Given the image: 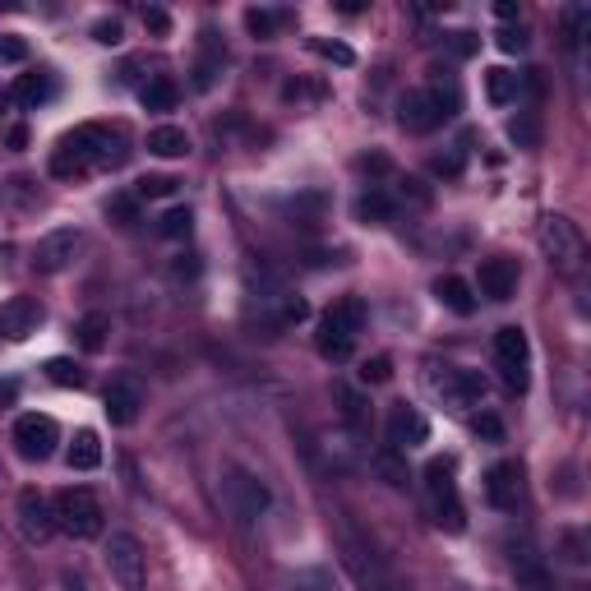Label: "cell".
I'll return each instance as SVG.
<instances>
[{"label":"cell","mask_w":591,"mask_h":591,"mask_svg":"<svg viewBox=\"0 0 591 591\" xmlns=\"http://www.w3.org/2000/svg\"><path fill=\"white\" fill-rule=\"evenodd\" d=\"M125 157H130V148H125L121 130H111V125H74L51 153V176L74 181V176H88V171L121 167Z\"/></svg>","instance_id":"cell-1"},{"label":"cell","mask_w":591,"mask_h":591,"mask_svg":"<svg viewBox=\"0 0 591 591\" xmlns=\"http://www.w3.org/2000/svg\"><path fill=\"white\" fill-rule=\"evenodd\" d=\"M361 328H365V301L361 296H342V301H333L328 314L319 319V338H314V347H319L324 361H347Z\"/></svg>","instance_id":"cell-2"},{"label":"cell","mask_w":591,"mask_h":591,"mask_svg":"<svg viewBox=\"0 0 591 591\" xmlns=\"http://www.w3.org/2000/svg\"><path fill=\"white\" fill-rule=\"evenodd\" d=\"M458 111V88H411L398 102V125L407 134H430Z\"/></svg>","instance_id":"cell-3"},{"label":"cell","mask_w":591,"mask_h":591,"mask_svg":"<svg viewBox=\"0 0 591 591\" xmlns=\"http://www.w3.org/2000/svg\"><path fill=\"white\" fill-rule=\"evenodd\" d=\"M425 495H430V513H435V527L458 536L467 531V508L458 499V481H453V458H430L425 462Z\"/></svg>","instance_id":"cell-4"},{"label":"cell","mask_w":591,"mask_h":591,"mask_svg":"<svg viewBox=\"0 0 591 591\" xmlns=\"http://www.w3.org/2000/svg\"><path fill=\"white\" fill-rule=\"evenodd\" d=\"M51 513H56V531H65V536H74V541H93V536H102V504H97L93 490H84V485H70V490H61V495L51 499Z\"/></svg>","instance_id":"cell-5"},{"label":"cell","mask_w":591,"mask_h":591,"mask_svg":"<svg viewBox=\"0 0 591 591\" xmlns=\"http://www.w3.org/2000/svg\"><path fill=\"white\" fill-rule=\"evenodd\" d=\"M541 250L559 273H568V278H573L582 268V259H587V241H582L578 222L564 218V213H550V218L541 222Z\"/></svg>","instance_id":"cell-6"},{"label":"cell","mask_w":591,"mask_h":591,"mask_svg":"<svg viewBox=\"0 0 591 591\" xmlns=\"http://www.w3.org/2000/svg\"><path fill=\"white\" fill-rule=\"evenodd\" d=\"M107 573L111 582L121 591H144L148 582V559H144V545L134 541L130 531H111V541H107Z\"/></svg>","instance_id":"cell-7"},{"label":"cell","mask_w":591,"mask_h":591,"mask_svg":"<svg viewBox=\"0 0 591 591\" xmlns=\"http://www.w3.org/2000/svg\"><path fill=\"white\" fill-rule=\"evenodd\" d=\"M222 499H227V508H231V513H236L241 522L264 518V508L273 504L268 485L259 481V476H250V471H241V467H227V471H222Z\"/></svg>","instance_id":"cell-8"},{"label":"cell","mask_w":591,"mask_h":591,"mask_svg":"<svg viewBox=\"0 0 591 591\" xmlns=\"http://www.w3.org/2000/svg\"><path fill=\"white\" fill-rule=\"evenodd\" d=\"M310 448H314V458H319V467L333 471V476H347V471H356L365 462L361 430H351V425H342V430H324Z\"/></svg>","instance_id":"cell-9"},{"label":"cell","mask_w":591,"mask_h":591,"mask_svg":"<svg viewBox=\"0 0 591 591\" xmlns=\"http://www.w3.org/2000/svg\"><path fill=\"white\" fill-rule=\"evenodd\" d=\"M254 310H259V319H264L268 328H291V324H301V319H310L305 296L287 291L282 282H259V287H254Z\"/></svg>","instance_id":"cell-10"},{"label":"cell","mask_w":591,"mask_h":591,"mask_svg":"<svg viewBox=\"0 0 591 591\" xmlns=\"http://www.w3.org/2000/svg\"><path fill=\"white\" fill-rule=\"evenodd\" d=\"M495 365L499 374H504V384L513 388V393H527L531 384V342L522 328H499L495 333Z\"/></svg>","instance_id":"cell-11"},{"label":"cell","mask_w":591,"mask_h":591,"mask_svg":"<svg viewBox=\"0 0 591 591\" xmlns=\"http://www.w3.org/2000/svg\"><path fill=\"white\" fill-rule=\"evenodd\" d=\"M430 388L448 411H471L485 402V379L476 370H458V365H444V374H430Z\"/></svg>","instance_id":"cell-12"},{"label":"cell","mask_w":591,"mask_h":591,"mask_svg":"<svg viewBox=\"0 0 591 591\" xmlns=\"http://www.w3.org/2000/svg\"><path fill=\"white\" fill-rule=\"evenodd\" d=\"M61 444V425L42 416V411H24L19 421H14V448H19V458L28 462H47Z\"/></svg>","instance_id":"cell-13"},{"label":"cell","mask_w":591,"mask_h":591,"mask_svg":"<svg viewBox=\"0 0 591 591\" xmlns=\"http://www.w3.org/2000/svg\"><path fill=\"white\" fill-rule=\"evenodd\" d=\"M342 550H347V568H351V578L361 582V591H407L393 573H388L384 559L374 555V550H365L361 541H347Z\"/></svg>","instance_id":"cell-14"},{"label":"cell","mask_w":591,"mask_h":591,"mask_svg":"<svg viewBox=\"0 0 591 591\" xmlns=\"http://www.w3.org/2000/svg\"><path fill=\"white\" fill-rule=\"evenodd\" d=\"M144 384L134 379V374H116L107 384V398H102V407H107V421L111 425H134L139 421V411H144Z\"/></svg>","instance_id":"cell-15"},{"label":"cell","mask_w":591,"mask_h":591,"mask_svg":"<svg viewBox=\"0 0 591 591\" xmlns=\"http://www.w3.org/2000/svg\"><path fill=\"white\" fill-rule=\"evenodd\" d=\"M42 319H47V310H42L37 296H14V301L0 305V338L5 342L33 338L37 328H42Z\"/></svg>","instance_id":"cell-16"},{"label":"cell","mask_w":591,"mask_h":591,"mask_svg":"<svg viewBox=\"0 0 591 591\" xmlns=\"http://www.w3.org/2000/svg\"><path fill=\"white\" fill-rule=\"evenodd\" d=\"M384 430H388V448H398V453L421 448L425 439H430V421H425L411 402H393V407H388V425H384Z\"/></svg>","instance_id":"cell-17"},{"label":"cell","mask_w":591,"mask_h":591,"mask_svg":"<svg viewBox=\"0 0 591 591\" xmlns=\"http://www.w3.org/2000/svg\"><path fill=\"white\" fill-rule=\"evenodd\" d=\"M485 499L499 508V513H513L522 504V462L504 458L485 471Z\"/></svg>","instance_id":"cell-18"},{"label":"cell","mask_w":591,"mask_h":591,"mask_svg":"<svg viewBox=\"0 0 591 591\" xmlns=\"http://www.w3.org/2000/svg\"><path fill=\"white\" fill-rule=\"evenodd\" d=\"M74 254H79V231L61 227V231H51V236H42V241L33 245V268L42 273V278H51V273L70 268Z\"/></svg>","instance_id":"cell-19"},{"label":"cell","mask_w":591,"mask_h":591,"mask_svg":"<svg viewBox=\"0 0 591 591\" xmlns=\"http://www.w3.org/2000/svg\"><path fill=\"white\" fill-rule=\"evenodd\" d=\"M14 508H19V531H24L28 545H47L56 536V513H51V504L37 490H24Z\"/></svg>","instance_id":"cell-20"},{"label":"cell","mask_w":591,"mask_h":591,"mask_svg":"<svg viewBox=\"0 0 591 591\" xmlns=\"http://www.w3.org/2000/svg\"><path fill=\"white\" fill-rule=\"evenodd\" d=\"M476 291L485 301H513L518 296V264L508 254H495V259H481V278H476Z\"/></svg>","instance_id":"cell-21"},{"label":"cell","mask_w":591,"mask_h":591,"mask_svg":"<svg viewBox=\"0 0 591 591\" xmlns=\"http://www.w3.org/2000/svg\"><path fill=\"white\" fill-rule=\"evenodd\" d=\"M10 97L19 102L24 111H37V107H47L51 97H56V79H51L47 70H37V74H24L19 84L10 88Z\"/></svg>","instance_id":"cell-22"},{"label":"cell","mask_w":591,"mask_h":591,"mask_svg":"<svg viewBox=\"0 0 591 591\" xmlns=\"http://www.w3.org/2000/svg\"><path fill=\"white\" fill-rule=\"evenodd\" d=\"M222 65H227V51L218 47V37L204 33V51H199V61H194V88H213L218 84Z\"/></svg>","instance_id":"cell-23"},{"label":"cell","mask_w":591,"mask_h":591,"mask_svg":"<svg viewBox=\"0 0 591 591\" xmlns=\"http://www.w3.org/2000/svg\"><path fill=\"white\" fill-rule=\"evenodd\" d=\"M522 93V74L518 70H485V97L495 102V107H508V102H518Z\"/></svg>","instance_id":"cell-24"},{"label":"cell","mask_w":591,"mask_h":591,"mask_svg":"<svg viewBox=\"0 0 591 591\" xmlns=\"http://www.w3.org/2000/svg\"><path fill=\"white\" fill-rule=\"evenodd\" d=\"M139 102H144V111H176V102H181V88H176V79L157 74V79H148V84L139 88Z\"/></svg>","instance_id":"cell-25"},{"label":"cell","mask_w":591,"mask_h":591,"mask_svg":"<svg viewBox=\"0 0 591 591\" xmlns=\"http://www.w3.org/2000/svg\"><path fill=\"white\" fill-rule=\"evenodd\" d=\"M107 338H111V319L102 310H88L79 324H74V342L84 351H102L107 347Z\"/></svg>","instance_id":"cell-26"},{"label":"cell","mask_w":591,"mask_h":591,"mask_svg":"<svg viewBox=\"0 0 591 591\" xmlns=\"http://www.w3.org/2000/svg\"><path fill=\"white\" fill-rule=\"evenodd\" d=\"M148 153L153 157H185L190 153V134H185L181 125H157V130L148 134Z\"/></svg>","instance_id":"cell-27"},{"label":"cell","mask_w":591,"mask_h":591,"mask_svg":"<svg viewBox=\"0 0 591 591\" xmlns=\"http://www.w3.org/2000/svg\"><path fill=\"white\" fill-rule=\"evenodd\" d=\"M65 462H70V471H93L97 462H102V439H97V430H79L70 453H65Z\"/></svg>","instance_id":"cell-28"},{"label":"cell","mask_w":591,"mask_h":591,"mask_svg":"<svg viewBox=\"0 0 591 591\" xmlns=\"http://www.w3.org/2000/svg\"><path fill=\"white\" fill-rule=\"evenodd\" d=\"M398 213V204H393V194L384 190V185H374V190H365L361 199H356V218L361 222H388Z\"/></svg>","instance_id":"cell-29"},{"label":"cell","mask_w":591,"mask_h":591,"mask_svg":"<svg viewBox=\"0 0 591 591\" xmlns=\"http://www.w3.org/2000/svg\"><path fill=\"white\" fill-rule=\"evenodd\" d=\"M328 213V199L319 190H305L296 194V199H287V218L291 222H301V227H314V222H324Z\"/></svg>","instance_id":"cell-30"},{"label":"cell","mask_w":591,"mask_h":591,"mask_svg":"<svg viewBox=\"0 0 591 591\" xmlns=\"http://www.w3.org/2000/svg\"><path fill=\"white\" fill-rule=\"evenodd\" d=\"M435 296H439V301H444L453 314H476V291H471L462 278H439V282H435Z\"/></svg>","instance_id":"cell-31"},{"label":"cell","mask_w":591,"mask_h":591,"mask_svg":"<svg viewBox=\"0 0 591 591\" xmlns=\"http://www.w3.org/2000/svg\"><path fill=\"white\" fill-rule=\"evenodd\" d=\"M333 398L342 402V416H347V425H351V430H361V425L370 421V398H365L361 388L338 384V388H333Z\"/></svg>","instance_id":"cell-32"},{"label":"cell","mask_w":591,"mask_h":591,"mask_svg":"<svg viewBox=\"0 0 591 591\" xmlns=\"http://www.w3.org/2000/svg\"><path fill=\"white\" fill-rule=\"evenodd\" d=\"M370 467L384 476L388 485H407L411 481V471H407V453H398V448H379L370 458Z\"/></svg>","instance_id":"cell-33"},{"label":"cell","mask_w":591,"mask_h":591,"mask_svg":"<svg viewBox=\"0 0 591 591\" xmlns=\"http://www.w3.org/2000/svg\"><path fill=\"white\" fill-rule=\"evenodd\" d=\"M42 370H47V379H51L56 388H79V384H84V370H79L70 356H51Z\"/></svg>","instance_id":"cell-34"},{"label":"cell","mask_w":591,"mask_h":591,"mask_svg":"<svg viewBox=\"0 0 591 591\" xmlns=\"http://www.w3.org/2000/svg\"><path fill=\"white\" fill-rule=\"evenodd\" d=\"M190 227H194V213H190L185 204L167 208V213H162V222H157V231H162V236H171V241H181V236H190Z\"/></svg>","instance_id":"cell-35"},{"label":"cell","mask_w":591,"mask_h":591,"mask_svg":"<svg viewBox=\"0 0 591 591\" xmlns=\"http://www.w3.org/2000/svg\"><path fill=\"white\" fill-rule=\"evenodd\" d=\"M245 28H250L254 37H273L282 28V14L278 10H259V5H254V10H245Z\"/></svg>","instance_id":"cell-36"},{"label":"cell","mask_w":591,"mask_h":591,"mask_svg":"<svg viewBox=\"0 0 591 591\" xmlns=\"http://www.w3.org/2000/svg\"><path fill=\"white\" fill-rule=\"evenodd\" d=\"M310 51L314 56H324L333 65H356V51L342 47V42H328V37H310Z\"/></svg>","instance_id":"cell-37"},{"label":"cell","mask_w":591,"mask_h":591,"mask_svg":"<svg viewBox=\"0 0 591 591\" xmlns=\"http://www.w3.org/2000/svg\"><path fill=\"white\" fill-rule=\"evenodd\" d=\"M176 185L181 181H171V176H144V181L134 185V199H171Z\"/></svg>","instance_id":"cell-38"},{"label":"cell","mask_w":591,"mask_h":591,"mask_svg":"<svg viewBox=\"0 0 591 591\" xmlns=\"http://www.w3.org/2000/svg\"><path fill=\"white\" fill-rule=\"evenodd\" d=\"M393 379V361L388 356H370V361H361V384L365 388H379Z\"/></svg>","instance_id":"cell-39"},{"label":"cell","mask_w":591,"mask_h":591,"mask_svg":"<svg viewBox=\"0 0 591 591\" xmlns=\"http://www.w3.org/2000/svg\"><path fill=\"white\" fill-rule=\"evenodd\" d=\"M107 218H116L121 227H134V222H139V199H134V194H116L107 204Z\"/></svg>","instance_id":"cell-40"},{"label":"cell","mask_w":591,"mask_h":591,"mask_svg":"<svg viewBox=\"0 0 591 591\" xmlns=\"http://www.w3.org/2000/svg\"><path fill=\"white\" fill-rule=\"evenodd\" d=\"M508 134H513V144H522V148L541 144V125H536V116H518V121L508 125Z\"/></svg>","instance_id":"cell-41"},{"label":"cell","mask_w":591,"mask_h":591,"mask_svg":"<svg viewBox=\"0 0 591 591\" xmlns=\"http://www.w3.org/2000/svg\"><path fill=\"white\" fill-rule=\"evenodd\" d=\"M28 61V42L14 33H0V65H24Z\"/></svg>","instance_id":"cell-42"},{"label":"cell","mask_w":591,"mask_h":591,"mask_svg":"<svg viewBox=\"0 0 591 591\" xmlns=\"http://www.w3.org/2000/svg\"><path fill=\"white\" fill-rule=\"evenodd\" d=\"M471 430H476L481 439H490V444H504V421H499V416H490V411H481V416L471 421Z\"/></svg>","instance_id":"cell-43"},{"label":"cell","mask_w":591,"mask_h":591,"mask_svg":"<svg viewBox=\"0 0 591 591\" xmlns=\"http://www.w3.org/2000/svg\"><path fill=\"white\" fill-rule=\"evenodd\" d=\"M121 19H97L93 24V42H102V47H121Z\"/></svg>","instance_id":"cell-44"},{"label":"cell","mask_w":591,"mask_h":591,"mask_svg":"<svg viewBox=\"0 0 591 591\" xmlns=\"http://www.w3.org/2000/svg\"><path fill=\"white\" fill-rule=\"evenodd\" d=\"M296 591H333V578H328L324 568H305L301 578H296Z\"/></svg>","instance_id":"cell-45"},{"label":"cell","mask_w":591,"mask_h":591,"mask_svg":"<svg viewBox=\"0 0 591 591\" xmlns=\"http://www.w3.org/2000/svg\"><path fill=\"white\" fill-rule=\"evenodd\" d=\"M144 28L157 37H167L171 33V14L167 10H157V5H144Z\"/></svg>","instance_id":"cell-46"},{"label":"cell","mask_w":591,"mask_h":591,"mask_svg":"<svg viewBox=\"0 0 591 591\" xmlns=\"http://www.w3.org/2000/svg\"><path fill=\"white\" fill-rule=\"evenodd\" d=\"M495 42H499V51H508V56H522V51H527V33H522V28H504Z\"/></svg>","instance_id":"cell-47"},{"label":"cell","mask_w":591,"mask_h":591,"mask_svg":"<svg viewBox=\"0 0 591 591\" xmlns=\"http://www.w3.org/2000/svg\"><path fill=\"white\" fill-rule=\"evenodd\" d=\"M564 559H568V564H587V555H582V536H578V531H564Z\"/></svg>","instance_id":"cell-48"},{"label":"cell","mask_w":591,"mask_h":591,"mask_svg":"<svg viewBox=\"0 0 591 591\" xmlns=\"http://www.w3.org/2000/svg\"><path fill=\"white\" fill-rule=\"evenodd\" d=\"M448 47H453V56H471L481 42H476V33H453L448 37Z\"/></svg>","instance_id":"cell-49"},{"label":"cell","mask_w":591,"mask_h":591,"mask_svg":"<svg viewBox=\"0 0 591 591\" xmlns=\"http://www.w3.org/2000/svg\"><path fill=\"white\" fill-rule=\"evenodd\" d=\"M430 167H435L439 176H458V171H462V157H458V153H448V157H435V162H430Z\"/></svg>","instance_id":"cell-50"},{"label":"cell","mask_w":591,"mask_h":591,"mask_svg":"<svg viewBox=\"0 0 591 591\" xmlns=\"http://www.w3.org/2000/svg\"><path fill=\"white\" fill-rule=\"evenodd\" d=\"M495 14H499V19H504V24H513V19H518V0H499V5H495Z\"/></svg>","instance_id":"cell-51"},{"label":"cell","mask_w":591,"mask_h":591,"mask_svg":"<svg viewBox=\"0 0 591 591\" xmlns=\"http://www.w3.org/2000/svg\"><path fill=\"white\" fill-rule=\"evenodd\" d=\"M14 398H19V384H14V379H5V384H0V407H10Z\"/></svg>","instance_id":"cell-52"},{"label":"cell","mask_w":591,"mask_h":591,"mask_svg":"<svg viewBox=\"0 0 591 591\" xmlns=\"http://www.w3.org/2000/svg\"><path fill=\"white\" fill-rule=\"evenodd\" d=\"M10 144H14V148H24V144H28V130H24V125H14V130H10Z\"/></svg>","instance_id":"cell-53"}]
</instances>
